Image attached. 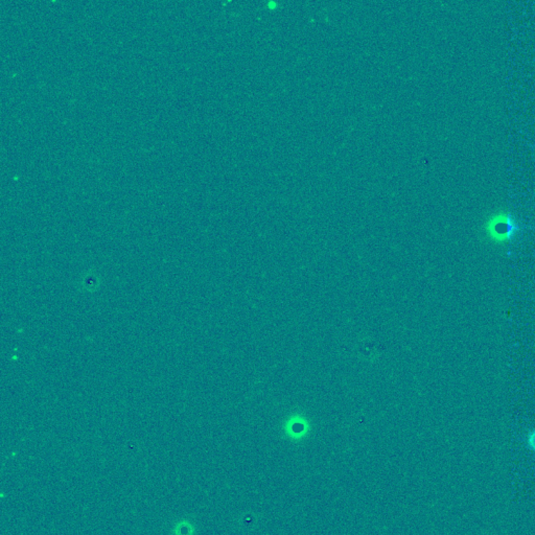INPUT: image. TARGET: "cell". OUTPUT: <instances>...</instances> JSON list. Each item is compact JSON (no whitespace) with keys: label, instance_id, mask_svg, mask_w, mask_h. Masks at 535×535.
Wrapping results in <instances>:
<instances>
[{"label":"cell","instance_id":"cell-1","mask_svg":"<svg viewBox=\"0 0 535 535\" xmlns=\"http://www.w3.org/2000/svg\"><path fill=\"white\" fill-rule=\"evenodd\" d=\"M518 230L516 220L508 212H499L494 214L485 225L487 236L496 243L511 241Z\"/></svg>","mask_w":535,"mask_h":535},{"label":"cell","instance_id":"cell-2","mask_svg":"<svg viewBox=\"0 0 535 535\" xmlns=\"http://www.w3.org/2000/svg\"><path fill=\"white\" fill-rule=\"evenodd\" d=\"M528 441H529L530 446H531V448H534L535 450V431H534V432H532L531 434L529 435Z\"/></svg>","mask_w":535,"mask_h":535}]
</instances>
